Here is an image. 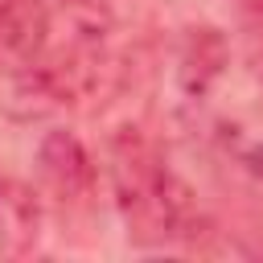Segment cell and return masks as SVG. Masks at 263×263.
Segmentation results:
<instances>
[{"label":"cell","mask_w":263,"mask_h":263,"mask_svg":"<svg viewBox=\"0 0 263 263\" xmlns=\"http://www.w3.org/2000/svg\"><path fill=\"white\" fill-rule=\"evenodd\" d=\"M45 29L49 21L41 0H0V58H8L16 74L33 70Z\"/></svg>","instance_id":"7a4b0ae2"},{"label":"cell","mask_w":263,"mask_h":263,"mask_svg":"<svg viewBox=\"0 0 263 263\" xmlns=\"http://www.w3.org/2000/svg\"><path fill=\"white\" fill-rule=\"evenodd\" d=\"M242 4H247V8H255V12L263 16V0H242Z\"/></svg>","instance_id":"5b68a950"},{"label":"cell","mask_w":263,"mask_h":263,"mask_svg":"<svg viewBox=\"0 0 263 263\" xmlns=\"http://www.w3.org/2000/svg\"><path fill=\"white\" fill-rule=\"evenodd\" d=\"M111 181H115V197H119L127 234L136 242H164V238L181 234L185 210H189L185 189L140 132L115 136Z\"/></svg>","instance_id":"6da1fadb"},{"label":"cell","mask_w":263,"mask_h":263,"mask_svg":"<svg viewBox=\"0 0 263 263\" xmlns=\"http://www.w3.org/2000/svg\"><path fill=\"white\" fill-rule=\"evenodd\" d=\"M41 234V205L29 185L0 181V263L25 259Z\"/></svg>","instance_id":"3957f363"},{"label":"cell","mask_w":263,"mask_h":263,"mask_svg":"<svg viewBox=\"0 0 263 263\" xmlns=\"http://www.w3.org/2000/svg\"><path fill=\"white\" fill-rule=\"evenodd\" d=\"M41 173H45V181L53 185V193L62 201H74V197H82L90 189V160H86L82 144L74 136H66V132L45 136V144H41Z\"/></svg>","instance_id":"277c9868"}]
</instances>
